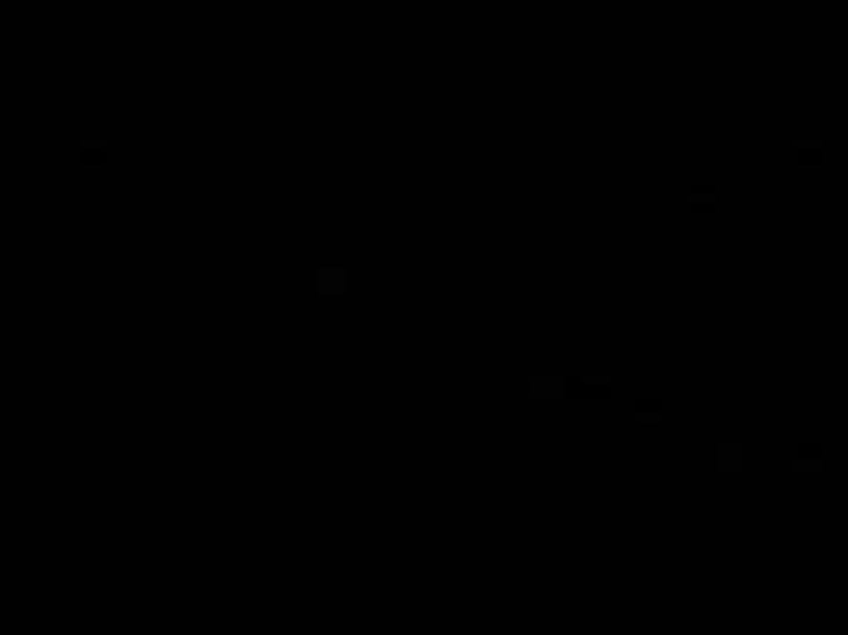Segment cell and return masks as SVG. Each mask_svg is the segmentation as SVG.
<instances>
[{"label": "cell", "instance_id": "3", "mask_svg": "<svg viewBox=\"0 0 848 635\" xmlns=\"http://www.w3.org/2000/svg\"><path fill=\"white\" fill-rule=\"evenodd\" d=\"M687 203H691V212H717V187H691L687 191Z\"/></svg>", "mask_w": 848, "mask_h": 635}, {"label": "cell", "instance_id": "5", "mask_svg": "<svg viewBox=\"0 0 848 635\" xmlns=\"http://www.w3.org/2000/svg\"><path fill=\"white\" fill-rule=\"evenodd\" d=\"M530 394H535V399H552V394H568V381H547V377H539V381H530Z\"/></svg>", "mask_w": 848, "mask_h": 635}, {"label": "cell", "instance_id": "6", "mask_svg": "<svg viewBox=\"0 0 848 635\" xmlns=\"http://www.w3.org/2000/svg\"><path fill=\"white\" fill-rule=\"evenodd\" d=\"M81 166H106V145H81Z\"/></svg>", "mask_w": 848, "mask_h": 635}, {"label": "cell", "instance_id": "2", "mask_svg": "<svg viewBox=\"0 0 848 635\" xmlns=\"http://www.w3.org/2000/svg\"><path fill=\"white\" fill-rule=\"evenodd\" d=\"M568 394H573V399H611L615 386H611V381H577V377H573V381H568Z\"/></svg>", "mask_w": 848, "mask_h": 635}, {"label": "cell", "instance_id": "1", "mask_svg": "<svg viewBox=\"0 0 848 635\" xmlns=\"http://www.w3.org/2000/svg\"><path fill=\"white\" fill-rule=\"evenodd\" d=\"M318 293L322 297H344L348 293V272L344 267H322L318 272Z\"/></svg>", "mask_w": 848, "mask_h": 635}, {"label": "cell", "instance_id": "7", "mask_svg": "<svg viewBox=\"0 0 848 635\" xmlns=\"http://www.w3.org/2000/svg\"><path fill=\"white\" fill-rule=\"evenodd\" d=\"M738 457H743V453H738L734 445H721V453H717V462H721V466H738Z\"/></svg>", "mask_w": 848, "mask_h": 635}, {"label": "cell", "instance_id": "4", "mask_svg": "<svg viewBox=\"0 0 848 635\" xmlns=\"http://www.w3.org/2000/svg\"><path fill=\"white\" fill-rule=\"evenodd\" d=\"M632 411H637L641 424H653V420H662V399H637Z\"/></svg>", "mask_w": 848, "mask_h": 635}]
</instances>
